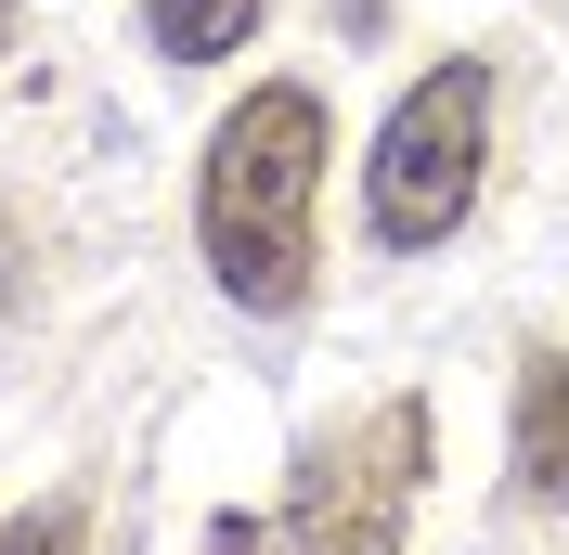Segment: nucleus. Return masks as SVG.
<instances>
[{
    "label": "nucleus",
    "mask_w": 569,
    "mask_h": 555,
    "mask_svg": "<svg viewBox=\"0 0 569 555\" xmlns=\"http://www.w3.org/2000/svg\"><path fill=\"white\" fill-rule=\"evenodd\" d=\"M311 194H323V104L298 78H272V91H247L220 117L208 194H194L208 272L233 311H298L311 297Z\"/></svg>",
    "instance_id": "nucleus-1"
},
{
    "label": "nucleus",
    "mask_w": 569,
    "mask_h": 555,
    "mask_svg": "<svg viewBox=\"0 0 569 555\" xmlns=\"http://www.w3.org/2000/svg\"><path fill=\"white\" fill-rule=\"evenodd\" d=\"M479 155H492V65H427L415 91L376 130V169H362V208L376 245H453V220L479 208Z\"/></svg>",
    "instance_id": "nucleus-2"
},
{
    "label": "nucleus",
    "mask_w": 569,
    "mask_h": 555,
    "mask_svg": "<svg viewBox=\"0 0 569 555\" xmlns=\"http://www.w3.org/2000/svg\"><path fill=\"white\" fill-rule=\"evenodd\" d=\"M427 491V401H376L362 426L298 465V504H284V543L298 555H401V517Z\"/></svg>",
    "instance_id": "nucleus-3"
},
{
    "label": "nucleus",
    "mask_w": 569,
    "mask_h": 555,
    "mask_svg": "<svg viewBox=\"0 0 569 555\" xmlns=\"http://www.w3.org/2000/svg\"><path fill=\"white\" fill-rule=\"evenodd\" d=\"M518 491L569 517V349L518 362Z\"/></svg>",
    "instance_id": "nucleus-4"
},
{
    "label": "nucleus",
    "mask_w": 569,
    "mask_h": 555,
    "mask_svg": "<svg viewBox=\"0 0 569 555\" xmlns=\"http://www.w3.org/2000/svg\"><path fill=\"white\" fill-rule=\"evenodd\" d=\"M259 13L272 0H142V39L169 52V65H220V52H247Z\"/></svg>",
    "instance_id": "nucleus-5"
},
{
    "label": "nucleus",
    "mask_w": 569,
    "mask_h": 555,
    "mask_svg": "<svg viewBox=\"0 0 569 555\" xmlns=\"http://www.w3.org/2000/svg\"><path fill=\"white\" fill-rule=\"evenodd\" d=\"M78 529H91V504L52 491V504H27V517H0V555H78Z\"/></svg>",
    "instance_id": "nucleus-6"
},
{
    "label": "nucleus",
    "mask_w": 569,
    "mask_h": 555,
    "mask_svg": "<svg viewBox=\"0 0 569 555\" xmlns=\"http://www.w3.org/2000/svg\"><path fill=\"white\" fill-rule=\"evenodd\" d=\"M208 555H272V529H259V517H220V529H208Z\"/></svg>",
    "instance_id": "nucleus-7"
},
{
    "label": "nucleus",
    "mask_w": 569,
    "mask_h": 555,
    "mask_svg": "<svg viewBox=\"0 0 569 555\" xmlns=\"http://www.w3.org/2000/svg\"><path fill=\"white\" fill-rule=\"evenodd\" d=\"M13 284H27V272H13V220H0V311H13Z\"/></svg>",
    "instance_id": "nucleus-8"
},
{
    "label": "nucleus",
    "mask_w": 569,
    "mask_h": 555,
    "mask_svg": "<svg viewBox=\"0 0 569 555\" xmlns=\"http://www.w3.org/2000/svg\"><path fill=\"white\" fill-rule=\"evenodd\" d=\"M0 27H13V0H0Z\"/></svg>",
    "instance_id": "nucleus-9"
}]
</instances>
